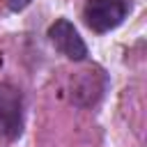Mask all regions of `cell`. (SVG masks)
Instances as JSON below:
<instances>
[{"label":"cell","instance_id":"6da1fadb","mask_svg":"<svg viewBox=\"0 0 147 147\" xmlns=\"http://www.w3.org/2000/svg\"><path fill=\"white\" fill-rule=\"evenodd\" d=\"M129 11H131L129 0H85L83 18L90 30L101 34L115 30L126 18Z\"/></svg>","mask_w":147,"mask_h":147},{"label":"cell","instance_id":"7a4b0ae2","mask_svg":"<svg viewBox=\"0 0 147 147\" xmlns=\"http://www.w3.org/2000/svg\"><path fill=\"white\" fill-rule=\"evenodd\" d=\"M23 131V96L9 85L0 83V133L9 140L18 138Z\"/></svg>","mask_w":147,"mask_h":147},{"label":"cell","instance_id":"3957f363","mask_svg":"<svg viewBox=\"0 0 147 147\" xmlns=\"http://www.w3.org/2000/svg\"><path fill=\"white\" fill-rule=\"evenodd\" d=\"M48 39L51 44L62 53L67 55L69 60H85L87 57V46L83 41V37L78 34V30L74 28L71 21L67 18H57L51 28H48Z\"/></svg>","mask_w":147,"mask_h":147},{"label":"cell","instance_id":"277c9868","mask_svg":"<svg viewBox=\"0 0 147 147\" xmlns=\"http://www.w3.org/2000/svg\"><path fill=\"white\" fill-rule=\"evenodd\" d=\"M30 2H32V0H7V7H9L11 11H21V9H25Z\"/></svg>","mask_w":147,"mask_h":147}]
</instances>
